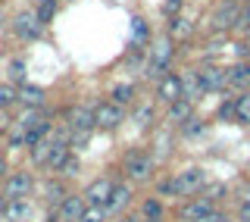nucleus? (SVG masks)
Instances as JSON below:
<instances>
[{
  "mask_svg": "<svg viewBox=\"0 0 250 222\" xmlns=\"http://www.w3.org/2000/svg\"><path fill=\"white\" fill-rule=\"evenodd\" d=\"M122 169H125V176H128L131 181H150L153 178V172H156V160L150 154H128L122 160Z\"/></svg>",
  "mask_w": 250,
  "mask_h": 222,
  "instance_id": "f257e3e1",
  "label": "nucleus"
},
{
  "mask_svg": "<svg viewBox=\"0 0 250 222\" xmlns=\"http://www.w3.org/2000/svg\"><path fill=\"white\" fill-rule=\"evenodd\" d=\"M125 122V110L119 104H113V100H104V104L94 107V129H119V125Z\"/></svg>",
  "mask_w": 250,
  "mask_h": 222,
  "instance_id": "f03ea898",
  "label": "nucleus"
},
{
  "mask_svg": "<svg viewBox=\"0 0 250 222\" xmlns=\"http://www.w3.org/2000/svg\"><path fill=\"white\" fill-rule=\"evenodd\" d=\"M203 185H207V172L200 166H191V169L178 172L175 176V188H178V197H191V194H200Z\"/></svg>",
  "mask_w": 250,
  "mask_h": 222,
  "instance_id": "7ed1b4c3",
  "label": "nucleus"
},
{
  "mask_svg": "<svg viewBox=\"0 0 250 222\" xmlns=\"http://www.w3.org/2000/svg\"><path fill=\"white\" fill-rule=\"evenodd\" d=\"M241 6H238V0H225L222 6L213 13V28L216 31H231V28H238L241 25Z\"/></svg>",
  "mask_w": 250,
  "mask_h": 222,
  "instance_id": "20e7f679",
  "label": "nucleus"
},
{
  "mask_svg": "<svg viewBox=\"0 0 250 222\" xmlns=\"http://www.w3.org/2000/svg\"><path fill=\"white\" fill-rule=\"evenodd\" d=\"M31 188H35L31 172H13V176H6V191H3V197H10V200H25V197L31 194Z\"/></svg>",
  "mask_w": 250,
  "mask_h": 222,
  "instance_id": "39448f33",
  "label": "nucleus"
},
{
  "mask_svg": "<svg viewBox=\"0 0 250 222\" xmlns=\"http://www.w3.org/2000/svg\"><path fill=\"white\" fill-rule=\"evenodd\" d=\"M203 91H229V69L222 66H203L197 69Z\"/></svg>",
  "mask_w": 250,
  "mask_h": 222,
  "instance_id": "423d86ee",
  "label": "nucleus"
},
{
  "mask_svg": "<svg viewBox=\"0 0 250 222\" xmlns=\"http://www.w3.org/2000/svg\"><path fill=\"white\" fill-rule=\"evenodd\" d=\"M84 210H88V200H84V194H69L66 200L57 207V216H60V222H82Z\"/></svg>",
  "mask_w": 250,
  "mask_h": 222,
  "instance_id": "0eeeda50",
  "label": "nucleus"
},
{
  "mask_svg": "<svg viewBox=\"0 0 250 222\" xmlns=\"http://www.w3.org/2000/svg\"><path fill=\"white\" fill-rule=\"evenodd\" d=\"M182 97V75H175V72H166L156 82V100H163V104H175V100Z\"/></svg>",
  "mask_w": 250,
  "mask_h": 222,
  "instance_id": "6e6552de",
  "label": "nucleus"
},
{
  "mask_svg": "<svg viewBox=\"0 0 250 222\" xmlns=\"http://www.w3.org/2000/svg\"><path fill=\"white\" fill-rule=\"evenodd\" d=\"M41 22H38V13H19L13 22V31L22 38V41H35L38 35H41Z\"/></svg>",
  "mask_w": 250,
  "mask_h": 222,
  "instance_id": "1a4fd4ad",
  "label": "nucleus"
},
{
  "mask_svg": "<svg viewBox=\"0 0 250 222\" xmlns=\"http://www.w3.org/2000/svg\"><path fill=\"white\" fill-rule=\"evenodd\" d=\"M113 188H116L113 178H106V176H104V178H94L91 185L84 188V200H88V203H97V207H104L106 197L113 194Z\"/></svg>",
  "mask_w": 250,
  "mask_h": 222,
  "instance_id": "9d476101",
  "label": "nucleus"
},
{
  "mask_svg": "<svg viewBox=\"0 0 250 222\" xmlns=\"http://www.w3.org/2000/svg\"><path fill=\"white\" fill-rule=\"evenodd\" d=\"M128 203H131V185H116L113 194L106 197L104 210H106V216H116V213H122Z\"/></svg>",
  "mask_w": 250,
  "mask_h": 222,
  "instance_id": "9b49d317",
  "label": "nucleus"
},
{
  "mask_svg": "<svg viewBox=\"0 0 250 222\" xmlns=\"http://www.w3.org/2000/svg\"><path fill=\"white\" fill-rule=\"evenodd\" d=\"M213 210H216V203H209L207 197H197V200L182 203V219L185 222H200L207 213H213Z\"/></svg>",
  "mask_w": 250,
  "mask_h": 222,
  "instance_id": "f8f14e48",
  "label": "nucleus"
},
{
  "mask_svg": "<svg viewBox=\"0 0 250 222\" xmlns=\"http://www.w3.org/2000/svg\"><path fill=\"white\" fill-rule=\"evenodd\" d=\"M191 116H194V104H191L188 97H178L175 104H169L166 122H169V125H182V122H188Z\"/></svg>",
  "mask_w": 250,
  "mask_h": 222,
  "instance_id": "ddd939ff",
  "label": "nucleus"
},
{
  "mask_svg": "<svg viewBox=\"0 0 250 222\" xmlns=\"http://www.w3.org/2000/svg\"><path fill=\"white\" fill-rule=\"evenodd\" d=\"M69 125H72L75 132H91L94 129V110L72 107V110H69Z\"/></svg>",
  "mask_w": 250,
  "mask_h": 222,
  "instance_id": "4468645a",
  "label": "nucleus"
},
{
  "mask_svg": "<svg viewBox=\"0 0 250 222\" xmlns=\"http://www.w3.org/2000/svg\"><path fill=\"white\" fill-rule=\"evenodd\" d=\"M203 85H200V75L197 72H185L182 75V97H188L191 104H197V100L203 97Z\"/></svg>",
  "mask_w": 250,
  "mask_h": 222,
  "instance_id": "2eb2a0df",
  "label": "nucleus"
},
{
  "mask_svg": "<svg viewBox=\"0 0 250 222\" xmlns=\"http://www.w3.org/2000/svg\"><path fill=\"white\" fill-rule=\"evenodd\" d=\"M3 216L10 222H28L31 219V203L28 200H6Z\"/></svg>",
  "mask_w": 250,
  "mask_h": 222,
  "instance_id": "dca6fc26",
  "label": "nucleus"
},
{
  "mask_svg": "<svg viewBox=\"0 0 250 222\" xmlns=\"http://www.w3.org/2000/svg\"><path fill=\"white\" fill-rule=\"evenodd\" d=\"M44 100H47V97H44V88H38V85H22V88H19V104L41 110Z\"/></svg>",
  "mask_w": 250,
  "mask_h": 222,
  "instance_id": "f3484780",
  "label": "nucleus"
},
{
  "mask_svg": "<svg viewBox=\"0 0 250 222\" xmlns=\"http://www.w3.org/2000/svg\"><path fill=\"white\" fill-rule=\"evenodd\" d=\"M72 156V147H69V141H60L57 138V144H53V150H50V156H47V166H50L53 172H60V166Z\"/></svg>",
  "mask_w": 250,
  "mask_h": 222,
  "instance_id": "a211bd4d",
  "label": "nucleus"
},
{
  "mask_svg": "<svg viewBox=\"0 0 250 222\" xmlns=\"http://www.w3.org/2000/svg\"><path fill=\"white\" fill-rule=\"evenodd\" d=\"M53 144H57V138H53V134H47V138H41L35 147H31V160H35L38 166H47V156H50Z\"/></svg>",
  "mask_w": 250,
  "mask_h": 222,
  "instance_id": "6ab92c4d",
  "label": "nucleus"
},
{
  "mask_svg": "<svg viewBox=\"0 0 250 222\" xmlns=\"http://www.w3.org/2000/svg\"><path fill=\"white\" fill-rule=\"evenodd\" d=\"M191 31H194V25L185 19V16H172L169 19V38H191Z\"/></svg>",
  "mask_w": 250,
  "mask_h": 222,
  "instance_id": "aec40b11",
  "label": "nucleus"
},
{
  "mask_svg": "<svg viewBox=\"0 0 250 222\" xmlns=\"http://www.w3.org/2000/svg\"><path fill=\"white\" fill-rule=\"evenodd\" d=\"M234 122L250 125V91H244L241 97H234Z\"/></svg>",
  "mask_w": 250,
  "mask_h": 222,
  "instance_id": "412c9836",
  "label": "nucleus"
},
{
  "mask_svg": "<svg viewBox=\"0 0 250 222\" xmlns=\"http://www.w3.org/2000/svg\"><path fill=\"white\" fill-rule=\"evenodd\" d=\"M131 100H135V85H131V82H122V85L113 88V104L125 107V104H131Z\"/></svg>",
  "mask_w": 250,
  "mask_h": 222,
  "instance_id": "4be33fe9",
  "label": "nucleus"
},
{
  "mask_svg": "<svg viewBox=\"0 0 250 222\" xmlns=\"http://www.w3.org/2000/svg\"><path fill=\"white\" fill-rule=\"evenodd\" d=\"M147 38H150V28H147V22L141 19V16H135V19H131V44H144Z\"/></svg>",
  "mask_w": 250,
  "mask_h": 222,
  "instance_id": "5701e85b",
  "label": "nucleus"
},
{
  "mask_svg": "<svg viewBox=\"0 0 250 222\" xmlns=\"http://www.w3.org/2000/svg\"><path fill=\"white\" fill-rule=\"evenodd\" d=\"M169 144H172V138H169V134H160V138L153 141V154H150V156H153L156 163H160V160H166V156L172 154V147H169Z\"/></svg>",
  "mask_w": 250,
  "mask_h": 222,
  "instance_id": "b1692460",
  "label": "nucleus"
},
{
  "mask_svg": "<svg viewBox=\"0 0 250 222\" xmlns=\"http://www.w3.org/2000/svg\"><path fill=\"white\" fill-rule=\"evenodd\" d=\"M44 122V116H41V110H35V107H25V113H22L19 116V125H22V129H35V125H41Z\"/></svg>",
  "mask_w": 250,
  "mask_h": 222,
  "instance_id": "393cba45",
  "label": "nucleus"
},
{
  "mask_svg": "<svg viewBox=\"0 0 250 222\" xmlns=\"http://www.w3.org/2000/svg\"><path fill=\"white\" fill-rule=\"evenodd\" d=\"M203 132H207V122L197 119V116H191L188 122H182V134H185V138H197V134H203Z\"/></svg>",
  "mask_w": 250,
  "mask_h": 222,
  "instance_id": "a878e982",
  "label": "nucleus"
},
{
  "mask_svg": "<svg viewBox=\"0 0 250 222\" xmlns=\"http://www.w3.org/2000/svg\"><path fill=\"white\" fill-rule=\"evenodd\" d=\"M44 191H47V200H50L53 207H60V203L69 197V194H66V188H62L60 181H47V188H44Z\"/></svg>",
  "mask_w": 250,
  "mask_h": 222,
  "instance_id": "bb28decb",
  "label": "nucleus"
},
{
  "mask_svg": "<svg viewBox=\"0 0 250 222\" xmlns=\"http://www.w3.org/2000/svg\"><path fill=\"white\" fill-rule=\"evenodd\" d=\"M203 197H207L209 203H216V200H222L225 194H229V188L222 185V181H216V185H203V191H200Z\"/></svg>",
  "mask_w": 250,
  "mask_h": 222,
  "instance_id": "cd10ccee",
  "label": "nucleus"
},
{
  "mask_svg": "<svg viewBox=\"0 0 250 222\" xmlns=\"http://www.w3.org/2000/svg\"><path fill=\"white\" fill-rule=\"evenodd\" d=\"M16 100H19V91L13 88V85H0V107L3 110H10Z\"/></svg>",
  "mask_w": 250,
  "mask_h": 222,
  "instance_id": "c85d7f7f",
  "label": "nucleus"
},
{
  "mask_svg": "<svg viewBox=\"0 0 250 222\" xmlns=\"http://www.w3.org/2000/svg\"><path fill=\"white\" fill-rule=\"evenodd\" d=\"M144 219H163V200H156V197L144 200Z\"/></svg>",
  "mask_w": 250,
  "mask_h": 222,
  "instance_id": "c756f323",
  "label": "nucleus"
},
{
  "mask_svg": "<svg viewBox=\"0 0 250 222\" xmlns=\"http://www.w3.org/2000/svg\"><path fill=\"white\" fill-rule=\"evenodd\" d=\"M53 16H57V0H50V3H41V6H38V22H41V25H47Z\"/></svg>",
  "mask_w": 250,
  "mask_h": 222,
  "instance_id": "7c9ffc66",
  "label": "nucleus"
},
{
  "mask_svg": "<svg viewBox=\"0 0 250 222\" xmlns=\"http://www.w3.org/2000/svg\"><path fill=\"white\" fill-rule=\"evenodd\" d=\"M104 219H106V210L97 207V203H88V210L82 216V222H104Z\"/></svg>",
  "mask_w": 250,
  "mask_h": 222,
  "instance_id": "2f4dec72",
  "label": "nucleus"
},
{
  "mask_svg": "<svg viewBox=\"0 0 250 222\" xmlns=\"http://www.w3.org/2000/svg\"><path fill=\"white\" fill-rule=\"evenodd\" d=\"M78 169H82V163H78V156L72 154L66 163L60 166V176H66V178H72V176H78Z\"/></svg>",
  "mask_w": 250,
  "mask_h": 222,
  "instance_id": "473e14b6",
  "label": "nucleus"
},
{
  "mask_svg": "<svg viewBox=\"0 0 250 222\" xmlns=\"http://www.w3.org/2000/svg\"><path fill=\"white\" fill-rule=\"evenodd\" d=\"M135 122L141 125V129H147V125H153V107H141L135 113Z\"/></svg>",
  "mask_w": 250,
  "mask_h": 222,
  "instance_id": "72a5a7b5",
  "label": "nucleus"
},
{
  "mask_svg": "<svg viewBox=\"0 0 250 222\" xmlns=\"http://www.w3.org/2000/svg\"><path fill=\"white\" fill-rule=\"evenodd\" d=\"M88 141H91V132H75L72 141H69V147H72V150H84Z\"/></svg>",
  "mask_w": 250,
  "mask_h": 222,
  "instance_id": "f704fd0d",
  "label": "nucleus"
},
{
  "mask_svg": "<svg viewBox=\"0 0 250 222\" xmlns=\"http://www.w3.org/2000/svg\"><path fill=\"white\" fill-rule=\"evenodd\" d=\"M219 119H222V122H231L234 119V100H225V104L219 107Z\"/></svg>",
  "mask_w": 250,
  "mask_h": 222,
  "instance_id": "c9c22d12",
  "label": "nucleus"
},
{
  "mask_svg": "<svg viewBox=\"0 0 250 222\" xmlns=\"http://www.w3.org/2000/svg\"><path fill=\"white\" fill-rule=\"evenodd\" d=\"M10 75L16 78V82H22V78H25V63H22V60H16L13 66H10Z\"/></svg>",
  "mask_w": 250,
  "mask_h": 222,
  "instance_id": "e433bc0d",
  "label": "nucleus"
},
{
  "mask_svg": "<svg viewBox=\"0 0 250 222\" xmlns=\"http://www.w3.org/2000/svg\"><path fill=\"white\" fill-rule=\"evenodd\" d=\"M200 222H231L229 216H225V213L222 210H213V213H207V216H203Z\"/></svg>",
  "mask_w": 250,
  "mask_h": 222,
  "instance_id": "4c0bfd02",
  "label": "nucleus"
},
{
  "mask_svg": "<svg viewBox=\"0 0 250 222\" xmlns=\"http://www.w3.org/2000/svg\"><path fill=\"white\" fill-rule=\"evenodd\" d=\"M238 219H241V222H250V197H247V200H241V207H238Z\"/></svg>",
  "mask_w": 250,
  "mask_h": 222,
  "instance_id": "58836bf2",
  "label": "nucleus"
},
{
  "mask_svg": "<svg viewBox=\"0 0 250 222\" xmlns=\"http://www.w3.org/2000/svg\"><path fill=\"white\" fill-rule=\"evenodd\" d=\"M178 10H182V0H166V13L169 16H178Z\"/></svg>",
  "mask_w": 250,
  "mask_h": 222,
  "instance_id": "ea45409f",
  "label": "nucleus"
},
{
  "mask_svg": "<svg viewBox=\"0 0 250 222\" xmlns=\"http://www.w3.org/2000/svg\"><path fill=\"white\" fill-rule=\"evenodd\" d=\"M6 129H10V113H6V110L0 107V134H3Z\"/></svg>",
  "mask_w": 250,
  "mask_h": 222,
  "instance_id": "a19ab883",
  "label": "nucleus"
},
{
  "mask_svg": "<svg viewBox=\"0 0 250 222\" xmlns=\"http://www.w3.org/2000/svg\"><path fill=\"white\" fill-rule=\"evenodd\" d=\"M238 57H244V60L250 57V44H238Z\"/></svg>",
  "mask_w": 250,
  "mask_h": 222,
  "instance_id": "79ce46f5",
  "label": "nucleus"
},
{
  "mask_svg": "<svg viewBox=\"0 0 250 222\" xmlns=\"http://www.w3.org/2000/svg\"><path fill=\"white\" fill-rule=\"evenodd\" d=\"M119 222H144V216H122Z\"/></svg>",
  "mask_w": 250,
  "mask_h": 222,
  "instance_id": "37998d69",
  "label": "nucleus"
},
{
  "mask_svg": "<svg viewBox=\"0 0 250 222\" xmlns=\"http://www.w3.org/2000/svg\"><path fill=\"white\" fill-rule=\"evenodd\" d=\"M3 176H6V160L0 156V178H3Z\"/></svg>",
  "mask_w": 250,
  "mask_h": 222,
  "instance_id": "c03bdc74",
  "label": "nucleus"
},
{
  "mask_svg": "<svg viewBox=\"0 0 250 222\" xmlns=\"http://www.w3.org/2000/svg\"><path fill=\"white\" fill-rule=\"evenodd\" d=\"M3 210H6V197L0 194V216H3Z\"/></svg>",
  "mask_w": 250,
  "mask_h": 222,
  "instance_id": "a18cd8bd",
  "label": "nucleus"
},
{
  "mask_svg": "<svg viewBox=\"0 0 250 222\" xmlns=\"http://www.w3.org/2000/svg\"><path fill=\"white\" fill-rule=\"evenodd\" d=\"M41 3H50V0H35V6H41Z\"/></svg>",
  "mask_w": 250,
  "mask_h": 222,
  "instance_id": "49530a36",
  "label": "nucleus"
},
{
  "mask_svg": "<svg viewBox=\"0 0 250 222\" xmlns=\"http://www.w3.org/2000/svg\"><path fill=\"white\" fill-rule=\"evenodd\" d=\"M144 222H160V219H144Z\"/></svg>",
  "mask_w": 250,
  "mask_h": 222,
  "instance_id": "de8ad7c7",
  "label": "nucleus"
},
{
  "mask_svg": "<svg viewBox=\"0 0 250 222\" xmlns=\"http://www.w3.org/2000/svg\"><path fill=\"white\" fill-rule=\"evenodd\" d=\"M241 3H250V0H241Z\"/></svg>",
  "mask_w": 250,
  "mask_h": 222,
  "instance_id": "09e8293b",
  "label": "nucleus"
}]
</instances>
